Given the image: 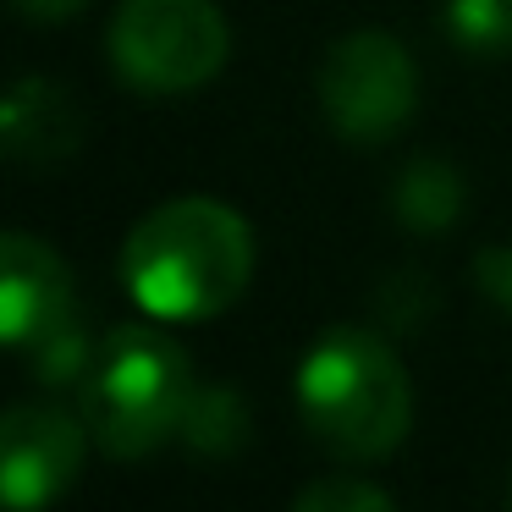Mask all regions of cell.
<instances>
[{"instance_id":"6da1fadb","label":"cell","mask_w":512,"mask_h":512,"mask_svg":"<svg viewBox=\"0 0 512 512\" xmlns=\"http://www.w3.org/2000/svg\"><path fill=\"white\" fill-rule=\"evenodd\" d=\"M254 276V232L221 199L155 204L127 232L122 281L160 320H210L232 309Z\"/></svg>"},{"instance_id":"7a4b0ae2","label":"cell","mask_w":512,"mask_h":512,"mask_svg":"<svg viewBox=\"0 0 512 512\" xmlns=\"http://www.w3.org/2000/svg\"><path fill=\"white\" fill-rule=\"evenodd\" d=\"M298 413L325 452L375 463L402 446L413 419L402 358L380 331L331 325L298 364Z\"/></svg>"},{"instance_id":"3957f363","label":"cell","mask_w":512,"mask_h":512,"mask_svg":"<svg viewBox=\"0 0 512 512\" xmlns=\"http://www.w3.org/2000/svg\"><path fill=\"white\" fill-rule=\"evenodd\" d=\"M193 364L171 336L149 325H122L100 342L83 375V419L111 457H144L160 441L182 435L193 402Z\"/></svg>"},{"instance_id":"277c9868","label":"cell","mask_w":512,"mask_h":512,"mask_svg":"<svg viewBox=\"0 0 512 512\" xmlns=\"http://www.w3.org/2000/svg\"><path fill=\"white\" fill-rule=\"evenodd\" d=\"M226 17L215 0H122L111 23V61L122 83L182 94L226 67Z\"/></svg>"},{"instance_id":"5b68a950","label":"cell","mask_w":512,"mask_h":512,"mask_svg":"<svg viewBox=\"0 0 512 512\" xmlns=\"http://www.w3.org/2000/svg\"><path fill=\"white\" fill-rule=\"evenodd\" d=\"M419 105V72L408 45H397L380 28L342 34L320 61V111L353 144H380L397 127H408Z\"/></svg>"},{"instance_id":"8992f818","label":"cell","mask_w":512,"mask_h":512,"mask_svg":"<svg viewBox=\"0 0 512 512\" xmlns=\"http://www.w3.org/2000/svg\"><path fill=\"white\" fill-rule=\"evenodd\" d=\"M83 463V430L61 408L23 402L6 413L0 430V485L12 507H45L78 479Z\"/></svg>"},{"instance_id":"52a82bcc","label":"cell","mask_w":512,"mask_h":512,"mask_svg":"<svg viewBox=\"0 0 512 512\" xmlns=\"http://www.w3.org/2000/svg\"><path fill=\"white\" fill-rule=\"evenodd\" d=\"M78 314L72 303V276L56 259V248L28 232H6L0 243V331L17 353L39 347L50 331Z\"/></svg>"},{"instance_id":"ba28073f","label":"cell","mask_w":512,"mask_h":512,"mask_svg":"<svg viewBox=\"0 0 512 512\" xmlns=\"http://www.w3.org/2000/svg\"><path fill=\"white\" fill-rule=\"evenodd\" d=\"M0 133H6V149H12L17 166H67L83 149V116L67 89L45 78H23L6 94Z\"/></svg>"},{"instance_id":"9c48e42d","label":"cell","mask_w":512,"mask_h":512,"mask_svg":"<svg viewBox=\"0 0 512 512\" xmlns=\"http://www.w3.org/2000/svg\"><path fill=\"white\" fill-rule=\"evenodd\" d=\"M463 199H468V188L457 177V166L452 160H435V155L408 160L397 171V182H391V210L413 232H446L463 215Z\"/></svg>"},{"instance_id":"30bf717a","label":"cell","mask_w":512,"mask_h":512,"mask_svg":"<svg viewBox=\"0 0 512 512\" xmlns=\"http://www.w3.org/2000/svg\"><path fill=\"white\" fill-rule=\"evenodd\" d=\"M243 435H248V413H243V402H237V391H226V386L193 391L188 413H182V441H188L193 452L232 457L237 446H243Z\"/></svg>"},{"instance_id":"8fae6325","label":"cell","mask_w":512,"mask_h":512,"mask_svg":"<svg viewBox=\"0 0 512 512\" xmlns=\"http://www.w3.org/2000/svg\"><path fill=\"white\" fill-rule=\"evenodd\" d=\"M446 28L474 56L512 50V0H446Z\"/></svg>"},{"instance_id":"7c38bea8","label":"cell","mask_w":512,"mask_h":512,"mask_svg":"<svg viewBox=\"0 0 512 512\" xmlns=\"http://www.w3.org/2000/svg\"><path fill=\"white\" fill-rule=\"evenodd\" d=\"M292 507L298 512H386L391 496L380 485H364V479L353 474H331V479H314V485H303L298 496H292Z\"/></svg>"},{"instance_id":"4fadbf2b","label":"cell","mask_w":512,"mask_h":512,"mask_svg":"<svg viewBox=\"0 0 512 512\" xmlns=\"http://www.w3.org/2000/svg\"><path fill=\"white\" fill-rule=\"evenodd\" d=\"M474 281L485 292V303H496L501 314H512V248L496 243L474 259Z\"/></svg>"},{"instance_id":"5bb4252c","label":"cell","mask_w":512,"mask_h":512,"mask_svg":"<svg viewBox=\"0 0 512 512\" xmlns=\"http://www.w3.org/2000/svg\"><path fill=\"white\" fill-rule=\"evenodd\" d=\"M23 17H34V23H61V17H72V12H83L89 0H12Z\"/></svg>"},{"instance_id":"9a60e30c","label":"cell","mask_w":512,"mask_h":512,"mask_svg":"<svg viewBox=\"0 0 512 512\" xmlns=\"http://www.w3.org/2000/svg\"><path fill=\"white\" fill-rule=\"evenodd\" d=\"M507 501H512V479H507Z\"/></svg>"}]
</instances>
